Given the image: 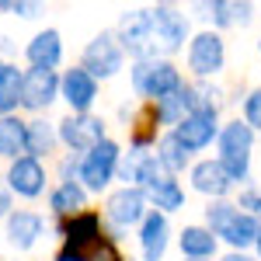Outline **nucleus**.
<instances>
[{
    "label": "nucleus",
    "mask_w": 261,
    "mask_h": 261,
    "mask_svg": "<svg viewBox=\"0 0 261 261\" xmlns=\"http://www.w3.org/2000/svg\"><path fill=\"white\" fill-rule=\"evenodd\" d=\"M115 39H119L122 53H129L136 60H167L188 42V18L171 4L129 11L122 18Z\"/></svg>",
    "instance_id": "obj_1"
},
{
    "label": "nucleus",
    "mask_w": 261,
    "mask_h": 261,
    "mask_svg": "<svg viewBox=\"0 0 261 261\" xmlns=\"http://www.w3.org/2000/svg\"><path fill=\"white\" fill-rule=\"evenodd\" d=\"M216 161L230 174L233 185H244L251 178V161H254V133L241 119L220 122V136H216Z\"/></svg>",
    "instance_id": "obj_2"
},
{
    "label": "nucleus",
    "mask_w": 261,
    "mask_h": 261,
    "mask_svg": "<svg viewBox=\"0 0 261 261\" xmlns=\"http://www.w3.org/2000/svg\"><path fill=\"white\" fill-rule=\"evenodd\" d=\"M133 188H140L146 205H153L157 213H178L185 205V188L174 174H167L161 164L153 161V153H146L136 167V178H133Z\"/></svg>",
    "instance_id": "obj_3"
},
{
    "label": "nucleus",
    "mask_w": 261,
    "mask_h": 261,
    "mask_svg": "<svg viewBox=\"0 0 261 261\" xmlns=\"http://www.w3.org/2000/svg\"><path fill=\"white\" fill-rule=\"evenodd\" d=\"M181 84H185L181 70L171 60H136V66H133V91L140 98L161 101L167 94H174Z\"/></svg>",
    "instance_id": "obj_4"
},
{
    "label": "nucleus",
    "mask_w": 261,
    "mask_h": 261,
    "mask_svg": "<svg viewBox=\"0 0 261 261\" xmlns=\"http://www.w3.org/2000/svg\"><path fill=\"white\" fill-rule=\"evenodd\" d=\"M119 157H122V150H119V143H112V140L87 150L81 157V164H77V178H81L84 192H105L112 185V178H115V171H119Z\"/></svg>",
    "instance_id": "obj_5"
},
{
    "label": "nucleus",
    "mask_w": 261,
    "mask_h": 261,
    "mask_svg": "<svg viewBox=\"0 0 261 261\" xmlns=\"http://www.w3.org/2000/svg\"><path fill=\"white\" fill-rule=\"evenodd\" d=\"M223 66H226V42H223V35L213 32V28L195 32L188 39V70L205 81V77L223 73Z\"/></svg>",
    "instance_id": "obj_6"
},
{
    "label": "nucleus",
    "mask_w": 261,
    "mask_h": 261,
    "mask_svg": "<svg viewBox=\"0 0 261 261\" xmlns=\"http://www.w3.org/2000/svg\"><path fill=\"white\" fill-rule=\"evenodd\" d=\"M171 133L178 136V143L188 153H202V150H209L216 143V136H220V108H195Z\"/></svg>",
    "instance_id": "obj_7"
},
{
    "label": "nucleus",
    "mask_w": 261,
    "mask_h": 261,
    "mask_svg": "<svg viewBox=\"0 0 261 261\" xmlns=\"http://www.w3.org/2000/svg\"><path fill=\"white\" fill-rule=\"evenodd\" d=\"M122 63H125V53H122L115 32H101V35H94V39L87 42V49H84V70H87L94 81L115 77V73L122 70Z\"/></svg>",
    "instance_id": "obj_8"
},
{
    "label": "nucleus",
    "mask_w": 261,
    "mask_h": 261,
    "mask_svg": "<svg viewBox=\"0 0 261 261\" xmlns=\"http://www.w3.org/2000/svg\"><path fill=\"white\" fill-rule=\"evenodd\" d=\"M56 136H60L70 150H77V153H87V150H94L98 143H105V122L98 115H66L60 122V129H56Z\"/></svg>",
    "instance_id": "obj_9"
},
{
    "label": "nucleus",
    "mask_w": 261,
    "mask_h": 261,
    "mask_svg": "<svg viewBox=\"0 0 261 261\" xmlns=\"http://www.w3.org/2000/svg\"><path fill=\"white\" fill-rule=\"evenodd\" d=\"M188 185H192V192L205 195L209 202L230 199V192H233V181H230V174L223 171V164L216 157H205V161L192 164L188 167Z\"/></svg>",
    "instance_id": "obj_10"
},
{
    "label": "nucleus",
    "mask_w": 261,
    "mask_h": 261,
    "mask_svg": "<svg viewBox=\"0 0 261 261\" xmlns=\"http://www.w3.org/2000/svg\"><path fill=\"white\" fill-rule=\"evenodd\" d=\"M60 94L70 105V115H87L91 105L98 101V81L84 66H73L60 77Z\"/></svg>",
    "instance_id": "obj_11"
},
{
    "label": "nucleus",
    "mask_w": 261,
    "mask_h": 261,
    "mask_svg": "<svg viewBox=\"0 0 261 261\" xmlns=\"http://www.w3.org/2000/svg\"><path fill=\"white\" fill-rule=\"evenodd\" d=\"M146 213H150V205H146V199H143V192L133 188V185L112 192L108 202H105V216L115 223V226H136V223H143Z\"/></svg>",
    "instance_id": "obj_12"
},
{
    "label": "nucleus",
    "mask_w": 261,
    "mask_h": 261,
    "mask_svg": "<svg viewBox=\"0 0 261 261\" xmlns=\"http://www.w3.org/2000/svg\"><path fill=\"white\" fill-rule=\"evenodd\" d=\"M56 98H60V77H56V70H28L21 77V105L24 108L42 112Z\"/></svg>",
    "instance_id": "obj_13"
},
{
    "label": "nucleus",
    "mask_w": 261,
    "mask_h": 261,
    "mask_svg": "<svg viewBox=\"0 0 261 261\" xmlns=\"http://www.w3.org/2000/svg\"><path fill=\"white\" fill-rule=\"evenodd\" d=\"M167 247H171V220L157 213V209H150L140 223V254L143 261H161L167 254Z\"/></svg>",
    "instance_id": "obj_14"
},
{
    "label": "nucleus",
    "mask_w": 261,
    "mask_h": 261,
    "mask_svg": "<svg viewBox=\"0 0 261 261\" xmlns=\"http://www.w3.org/2000/svg\"><path fill=\"white\" fill-rule=\"evenodd\" d=\"M101 237H105V233H101V216L98 213H77V216H70V220L63 223V241H66L63 251H70V254L91 251Z\"/></svg>",
    "instance_id": "obj_15"
},
{
    "label": "nucleus",
    "mask_w": 261,
    "mask_h": 261,
    "mask_svg": "<svg viewBox=\"0 0 261 261\" xmlns=\"http://www.w3.org/2000/svg\"><path fill=\"white\" fill-rule=\"evenodd\" d=\"M7 181H11V192H18L21 199H39L45 192V167L35 157H18L7 171Z\"/></svg>",
    "instance_id": "obj_16"
},
{
    "label": "nucleus",
    "mask_w": 261,
    "mask_h": 261,
    "mask_svg": "<svg viewBox=\"0 0 261 261\" xmlns=\"http://www.w3.org/2000/svg\"><path fill=\"white\" fill-rule=\"evenodd\" d=\"M24 56H28V63H32V70H56V66H60V60H63L60 32H56V28H45V32H39L35 39L28 42Z\"/></svg>",
    "instance_id": "obj_17"
},
{
    "label": "nucleus",
    "mask_w": 261,
    "mask_h": 261,
    "mask_svg": "<svg viewBox=\"0 0 261 261\" xmlns=\"http://www.w3.org/2000/svg\"><path fill=\"white\" fill-rule=\"evenodd\" d=\"M199 11H205V18L213 21V32L223 28H244L254 18V4H226V0H213V4H199Z\"/></svg>",
    "instance_id": "obj_18"
},
{
    "label": "nucleus",
    "mask_w": 261,
    "mask_h": 261,
    "mask_svg": "<svg viewBox=\"0 0 261 261\" xmlns=\"http://www.w3.org/2000/svg\"><path fill=\"white\" fill-rule=\"evenodd\" d=\"M42 230H45V223H42L39 213L18 209V213L7 216V241H11V247H18V251L35 247V241L42 237Z\"/></svg>",
    "instance_id": "obj_19"
},
{
    "label": "nucleus",
    "mask_w": 261,
    "mask_h": 261,
    "mask_svg": "<svg viewBox=\"0 0 261 261\" xmlns=\"http://www.w3.org/2000/svg\"><path fill=\"white\" fill-rule=\"evenodd\" d=\"M178 244H181V254L185 261H209L216 251H220V241L202 226V223H192V226H185L178 233Z\"/></svg>",
    "instance_id": "obj_20"
},
{
    "label": "nucleus",
    "mask_w": 261,
    "mask_h": 261,
    "mask_svg": "<svg viewBox=\"0 0 261 261\" xmlns=\"http://www.w3.org/2000/svg\"><path fill=\"white\" fill-rule=\"evenodd\" d=\"M258 216H251V213H237L233 220H230V226L220 233V241L230 247V251H241V254H247L251 247H254V237H258Z\"/></svg>",
    "instance_id": "obj_21"
},
{
    "label": "nucleus",
    "mask_w": 261,
    "mask_h": 261,
    "mask_svg": "<svg viewBox=\"0 0 261 261\" xmlns=\"http://www.w3.org/2000/svg\"><path fill=\"white\" fill-rule=\"evenodd\" d=\"M153 161L161 164L167 174H174V178H178L181 171L188 167L192 153H188V150L178 143V136H174V133H164L161 140H157V146H153Z\"/></svg>",
    "instance_id": "obj_22"
},
{
    "label": "nucleus",
    "mask_w": 261,
    "mask_h": 261,
    "mask_svg": "<svg viewBox=\"0 0 261 261\" xmlns=\"http://www.w3.org/2000/svg\"><path fill=\"white\" fill-rule=\"evenodd\" d=\"M56 129L49 125V122H24V157H35L39 161L42 153H53V146H56Z\"/></svg>",
    "instance_id": "obj_23"
},
{
    "label": "nucleus",
    "mask_w": 261,
    "mask_h": 261,
    "mask_svg": "<svg viewBox=\"0 0 261 261\" xmlns=\"http://www.w3.org/2000/svg\"><path fill=\"white\" fill-rule=\"evenodd\" d=\"M84 202H87V192L77 181H63L60 188L49 195V205H53L56 216H77V213H84Z\"/></svg>",
    "instance_id": "obj_24"
},
{
    "label": "nucleus",
    "mask_w": 261,
    "mask_h": 261,
    "mask_svg": "<svg viewBox=\"0 0 261 261\" xmlns=\"http://www.w3.org/2000/svg\"><path fill=\"white\" fill-rule=\"evenodd\" d=\"M24 153V122L14 115H0V157H14Z\"/></svg>",
    "instance_id": "obj_25"
},
{
    "label": "nucleus",
    "mask_w": 261,
    "mask_h": 261,
    "mask_svg": "<svg viewBox=\"0 0 261 261\" xmlns=\"http://www.w3.org/2000/svg\"><path fill=\"white\" fill-rule=\"evenodd\" d=\"M237 213H241V209H237V202L216 199V202H209V205H205V223H202V226H205V230H209V233L220 241V233L230 226V220H233Z\"/></svg>",
    "instance_id": "obj_26"
},
{
    "label": "nucleus",
    "mask_w": 261,
    "mask_h": 261,
    "mask_svg": "<svg viewBox=\"0 0 261 261\" xmlns=\"http://www.w3.org/2000/svg\"><path fill=\"white\" fill-rule=\"evenodd\" d=\"M21 77L24 73H18V66H4V73H0V115H11L21 105Z\"/></svg>",
    "instance_id": "obj_27"
},
{
    "label": "nucleus",
    "mask_w": 261,
    "mask_h": 261,
    "mask_svg": "<svg viewBox=\"0 0 261 261\" xmlns=\"http://www.w3.org/2000/svg\"><path fill=\"white\" fill-rule=\"evenodd\" d=\"M241 122L254 133V136L261 133V87L247 91V98H244V105H241Z\"/></svg>",
    "instance_id": "obj_28"
},
{
    "label": "nucleus",
    "mask_w": 261,
    "mask_h": 261,
    "mask_svg": "<svg viewBox=\"0 0 261 261\" xmlns=\"http://www.w3.org/2000/svg\"><path fill=\"white\" fill-rule=\"evenodd\" d=\"M81 258L84 261H122V254H119V247H115V241H112V237H101L91 251H84Z\"/></svg>",
    "instance_id": "obj_29"
},
{
    "label": "nucleus",
    "mask_w": 261,
    "mask_h": 261,
    "mask_svg": "<svg viewBox=\"0 0 261 261\" xmlns=\"http://www.w3.org/2000/svg\"><path fill=\"white\" fill-rule=\"evenodd\" d=\"M0 11H11V14H21V18H35L42 11V4H7V0H0Z\"/></svg>",
    "instance_id": "obj_30"
},
{
    "label": "nucleus",
    "mask_w": 261,
    "mask_h": 261,
    "mask_svg": "<svg viewBox=\"0 0 261 261\" xmlns=\"http://www.w3.org/2000/svg\"><path fill=\"white\" fill-rule=\"evenodd\" d=\"M4 216H11V199H7V192L0 188V220H4Z\"/></svg>",
    "instance_id": "obj_31"
},
{
    "label": "nucleus",
    "mask_w": 261,
    "mask_h": 261,
    "mask_svg": "<svg viewBox=\"0 0 261 261\" xmlns=\"http://www.w3.org/2000/svg\"><path fill=\"white\" fill-rule=\"evenodd\" d=\"M220 261H254L251 254H241V251H230V254H223Z\"/></svg>",
    "instance_id": "obj_32"
},
{
    "label": "nucleus",
    "mask_w": 261,
    "mask_h": 261,
    "mask_svg": "<svg viewBox=\"0 0 261 261\" xmlns=\"http://www.w3.org/2000/svg\"><path fill=\"white\" fill-rule=\"evenodd\" d=\"M56 261H84V258H81V254H70V251H60Z\"/></svg>",
    "instance_id": "obj_33"
},
{
    "label": "nucleus",
    "mask_w": 261,
    "mask_h": 261,
    "mask_svg": "<svg viewBox=\"0 0 261 261\" xmlns=\"http://www.w3.org/2000/svg\"><path fill=\"white\" fill-rule=\"evenodd\" d=\"M254 261H261V226H258V237H254Z\"/></svg>",
    "instance_id": "obj_34"
},
{
    "label": "nucleus",
    "mask_w": 261,
    "mask_h": 261,
    "mask_svg": "<svg viewBox=\"0 0 261 261\" xmlns=\"http://www.w3.org/2000/svg\"><path fill=\"white\" fill-rule=\"evenodd\" d=\"M254 216H258V223H261V188H258V199H254Z\"/></svg>",
    "instance_id": "obj_35"
},
{
    "label": "nucleus",
    "mask_w": 261,
    "mask_h": 261,
    "mask_svg": "<svg viewBox=\"0 0 261 261\" xmlns=\"http://www.w3.org/2000/svg\"><path fill=\"white\" fill-rule=\"evenodd\" d=\"M4 66H7V63H4V60H0V73H4Z\"/></svg>",
    "instance_id": "obj_36"
},
{
    "label": "nucleus",
    "mask_w": 261,
    "mask_h": 261,
    "mask_svg": "<svg viewBox=\"0 0 261 261\" xmlns=\"http://www.w3.org/2000/svg\"><path fill=\"white\" fill-rule=\"evenodd\" d=\"M258 53H261V39H258Z\"/></svg>",
    "instance_id": "obj_37"
}]
</instances>
